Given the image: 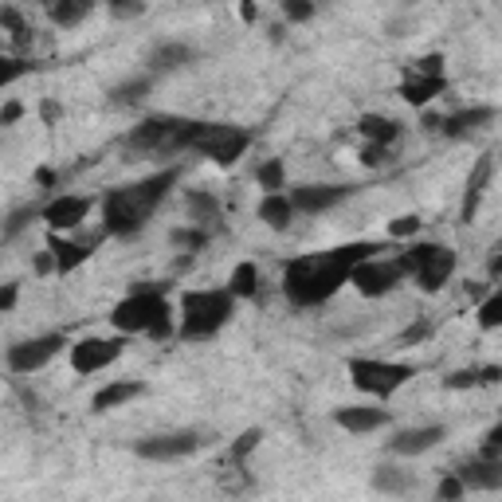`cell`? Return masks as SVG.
Masks as SVG:
<instances>
[{
  "label": "cell",
  "mask_w": 502,
  "mask_h": 502,
  "mask_svg": "<svg viewBox=\"0 0 502 502\" xmlns=\"http://www.w3.org/2000/svg\"><path fill=\"white\" fill-rule=\"evenodd\" d=\"M13 306H16V283H4V291H0V311H13Z\"/></svg>",
  "instance_id": "obj_46"
},
{
  "label": "cell",
  "mask_w": 502,
  "mask_h": 502,
  "mask_svg": "<svg viewBox=\"0 0 502 502\" xmlns=\"http://www.w3.org/2000/svg\"><path fill=\"white\" fill-rule=\"evenodd\" d=\"M36 184H44V189H51V184H55V173H51L47 166H44V169H36Z\"/></svg>",
  "instance_id": "obj_48"
},
{
  "label": "cell",
  "mask_w": 502,
  "mask_h": 502,
  "mask_svg": "<svg viewBox=\"0 0 502 502\" xmlns=\"http://www.w3.org/2000/svg\"><path fill=\"white\" fill-rule=\"evenodd\" d=\"M404 283V268L396 260H365L357 263L353 275H350V286L357 294H365V299H381V294L396 291V286Z\"/></svg>",
  "instance_id": "obj_9"
},
{
  "label": "cell",
  "mask_w": 502,
  "mask_h": 502,
  "mask_svg": "<svg viewBox=\"0 0 502 502\" xmlns=\"http://www.w3.org/2000/svg\"><path fill=\"white\" fill-rule=\"evenodd\" d=\"M439 90H444V79H424V75H413V71H408V79L401 83V98L408 106H428Z\"/></svg>",
  "instance_id": "obj_23"
},
{
  "label": "cell",
  "mask_w": 502,
  "mask_h": 502,
  "mask_svg": "<svg viewBox=\"0 0 502 502\" xmlns=\"http://www.w3.org/2000/svg\"><path fill=\"white\" fill-rule=\"evenodd\" d=\"M381 251L377 243H345V248H330V251H319V255H299V260L286 263L283 271V291L294 306H319L326 299H334L345 283L357 263L373 260Z\"/></svg>",
  "instance_id": "obj_1"
},
{
  "label": "cell",
  "mask_w": 502,
  "mask_h": 502,
  "mask_svg": "<svg viewBox=\"0 0 502 502\" xmlns=\"http://www.w3.org/2000/svg\"><path fill=\"white\" fill-rule=\"evenodd\" d=\"M464 495H467V487H464V479H459L455 471L439 479V502H464Z\"/></svg>",
  "instance_id": "obj_36"
},
{
  "label": "cell",
  "mask_w": 502,
  "mask_h": 502,
  "mask_svg": "<svg viewBox=\"0 0 502 502\" xmlns=\"http://www.w3.org/2000/svg\"><path fill=\"white\" fill-rule=\"evenodd\" d=\"M385 161H388V149H381V146H365L362 149V166L373 169V166H385Z\"/></svg>",
  "instance_id": "obj_43"
},
{
  "label": "cell",
  "mask_w": 502,
  "mask_h": 502,
  "mask_svg": "<svg viewBox=\"0 0 502 502\" xmlns=\"http://www.w3.org/2000/svg\"><path fill=\"white\" fill-rule=\"evenodd\" d=\"M228 291L235 299H251V294L260 291V268H255V263H240L228 279Z\"/></svg>",
  "instance_id": "obj_28"
},
{
  "label": "cell",
  "mask_w": 502,
  "mask_h": 502,
  "mask_svg": "<svg viewBox=\"0 0 502 502\" xmlns=\"http://www.w3.org/2000/svg\"><path fill=\"white\" fill-rule=\"evenodd\" d=\"M240 16L248 20V24H255V16H260V8H255V4H240Z\"/></svg>",
  "instance_id": "obj_49"
},
{
  "label": "cell",
  "mask_w": 502,
  "mask_h": 502,
  "mask_svg": "<svg viewBox=\"0 0 502 502\" xmlns=\"http://www.w3.org/2000/svg\"><path fill=\"white\" fill-rule=\"evenodd\" d=\"M444 439V428L439 424H424V428H408V432H401L388 444V452H396V455H404V459H413V455H424V452H432V447Z\"/></svg>",
  "instance_id": "obj_17"
},
{
  "label": "cell",
  "mask_w": 502,
  "mask_h": 502,
  "mask_svg": "<svg viewBox=\"0 0 502 502\" xmlns=\"http://www.w3.org/2000/svg\"><path fill=\"white\" fill-rule=\"evenodd\" d=\"M345 373H350L357 393L388 401L396 388H404L408 381H413L416 369L401 365V362H381V357H350V362H345Z\"/></svg>",
  "instance_id": "obj_7"
},
{
  "label": "cell",
  "mask_w": 502,
  "mask_h": 502,
  "mask_svg": "<svg viewBox=\"0 0 502 502\" xmlns=\"http://www.w3.org/2000/svg\"><path fill=\"white\" fill-rule=\"evenodd\" d=\"M467 490H498L502 487V459H471L455 471Z\"/></svg>",
  "instance_id": "obj_18"
},
{
  "label": "cell",
  "mask_w": 502,
  "mask_h": 502,
  "mask_svg": "<svg viewBox=\"0 0 502 502\" xmlns=\"http://www.w3.org/2000/svg\"><path fill=\"white\" fill-rule=\"evenodd\" d=\"M110 322H115V330L122 337L130 334H149V337H169L173 326H169V299H166V286H141V291L126 294L115 314H110Z\"/></svg>",
  "instance_id": "obj_3"
},
{
  "label": "cell",
  "mask_w": 502,
  "mask_h": 502,
  "mask_svg": "<svg viewBox=\"0 0 502 502\" xmlns=\"http://www.w3.org/2000/svg\"><path fill=\"white\" fill-rule=\"evenodd\" d=\"M373 487L377 490H385V495H408L413 490V475L408 471H401V467H377L373 471Z\"/></svg>",
  "instance_id": "obj_26"
},
{
  "label": "cell",
  "mask_w": 502,
  "mask_h": 502,
  "mask_svg": "<svg viewBox=\"0 0 502 502\" xmlns=\"http://www.w3.org/2000/svg\"><path fill=\"white\" fill-rule=\"evenodd\" d=\"M396 263L404 268V275H413L424 294H436L452 283L455 275V251L444 243H413L408 251L396 255Z\"/></svg>",
  "instance_id": "obj_6"
},
{
  "label": "cell",
  "mask_w": 502,
  "mask_h": 502,
  "mask_svg": "<svg viewBox=\"0 0 502 502\" xmlns=\"http://www.w3.org/2000/svg\"><path fill=\"white\" fill-rule=\"evenodd\" d=\"M110 13H115L118 20H130V16H141V13H146V4H110Z\"/></svg>",
  "instance_id": "obj_44"
},
{
  "label": "cell",
  "mask_w": 502,
  "mask_h": 502,
  "mask_svg": "<svg viewBox=\"0 0 502 502\" xmlns=\"http://www.w3.org/2000/svg\"><path fill=\"white\" fill-rule=\"evenodd\" d=\"M51 271H59V268H55V255H51V251H39V255H36V275H51Z\"/></svg>",
  "instance_id": "obj_45"
},
{
  "label": "cell",
  "mask_w": 502,
  "mask_h": 502,
  "mask_svg": "<svg viewBox=\"0 0 502 502\" xmlns=\"http://www.w3.org/2000/svg\"><path fill=\"white\" fill-rule=\"evenodd\" d=\"M498 251H502V243H498Z\"/></svg>",
  "instance_id": "obj_50"
},
{
  "label": "cell",
  "mask_w": 502,
  "mask_h": 502,
  "mask_svg": "<svg viewBox=\"0 0 502 502\" xmlns=\"http://www.w3.org/2000/svg\"><path fill=\"white\" fill-rule=\"evenodd\" d=\"M90 208H95V200L90 197H71V192H64V197H55L47 204L39 217H44V224H47V232H75L79 224H83L87 217H90Z\"/></svg>",
  "instance_id": "obj_13"
},
{
  "label": "cell",
  "mask_w": 502,
  "mask_h": 502,
  "mask_svg": "<svg viewBox=\"0 0 502 502\" xmlns=\"http://www.w3.org/2000/svg\"><path fill=\"white\" fill-rule=\"evenodd\" d=\"M357 130H362V138L369 141V146H381V149H388L396 138H401V122L388 118V115H365L362 122H357Z\"/></svg>",
  "instance_id": "obj_22"
},
{
  "label": "cell",
  "mask_w": 502,
  "mask_h": 502,
  "mask_svg": "<svg viewBox=\"0 0 502 502\" xmlns=\"http://www.w3.org/2000/svg\"><path fill=\"white\" fill-rule=\"evenodd\" d=\"M428 334H432V322H416V326H408V330L396 337V345H416V342H424Z\"/></svg>",
  "instance_id": "obj_40"
},
{
  "label": "cell",
  "mask_w": 502,
  "mask_h": 502,
  "mask_svg": "<svg viewBox=\"0 0 502 502\" xmlns=\"http://www.w3.org/2000/svg\"><path fill=\"white\" fill-rule=\"evenodd\" d=\"M122 350H126V342L122 337H83V342L71 345V369L83 377H95L102 373V369H110L122 357Z\"/></svg>",
  "instance_id": "obj_10"
},
{
  "label": "cell",
  "mask_w": 502,
  "mask_h": 502,
  "mask_svg": "<svg viewBox=\"0 0 502 502\" xmlns=\"http://www.w3.org/2000/svg\"><path fill=\"white\" fill-rule=\"evenodd\" d=\"M146 393V385L141 381H110V385H102L98 393H95V401H90V408L95 413H110V408H122V404H130L134 396Z\"/></svg>",
  "instance_id": "obj_21"
},
{
  "label": "cell",
  "mask_w": 502,
  "mask_h": 502,
  "mask_svg": "<svg viewBox=\"0 0 502 502\" xmlns=\"http://www.w3.org/2000/svg\"><path fill=\"white\" fill-rule=\"evenodd\" d=\"M47 251L55 255L59 275L83 268V263L90 260V248H87V243H75V240H67V235H59V232H47Z\"/></svg>",
  "instance_id": "obj_20"
},
{
  "label": "cell",
  "mask_w": 502,
  "mask_h": 502,
  "mask_svg": "<svg viewBox=\"0 0 502 502\" xmlns=\"http://www.w3.org/2000/svg\"><path fill=\"white\" fill-rule=\"evenodd\" d=\"M39 115H44V122H59V115H64V110H59V102H44V106H39Z\"/></svg>",
  "instance_id": "obj_47"
},
{
  "label": "cell",
  "mask_w": 502,
  "mask_h": 502,
  "mask_svg": "<svg viewBox=\"0 0 502 502\" xmlns=\"http://www.w3.org/2000/svg\"><path fill=\"white\" fill-rule=\"evenodd\" d=\"M28 220H32V208H20V212H13V217H8V224H4V235H8V240H13V235H16L20 228H24Z\"/></svg>",
  "instance_id": "obj_42"
},
{
  "label": "cell",
  "mask_w": 502,
  "mask_h": 502,
  "mask_svg": "<svg viewBox=\"0 0 502 502\" xmlns=\"http://www.w3.org/2000/svg\"><path fill=\"white\" fill-rule=\"evenodd\" d=\"M169 240L177 243V248H184V251H200L204 243H208V232H204V228H177Z\"/></svg>",
  "instance_id": "obj_35"
},
{
  "label": "cell",
  "mask_w": 502,
  "mask_h": 502,
  "mask_svg": "<svg viewBox=\"0 0 502 502\" xmlns=\"http://www.w3.org/2000/svg\"><path fill=\"white\" fill-rule=\"evenodd\" d=\"M192 59H197V51L189 44H161V47H153L149 64H153V71H177V67H189Z\"/></svg>",
  "instance_id": "obj_24"
},
{
  "label": "cell",
  "mask_w": 502,
  "mask_h": 502,
  "mask_svg": "<svg viewBox=\"0 0 502 502\" xmlns=\"http://www.w3.org/2000/svg\"><path fill=\"white\" fill-rule=\"evenodd\" d=\"M334 420L353 436H365V432H377V428L388 424V408H377V404H345L337 408Z\"/></svg>",
  "instance_id": "obj_16"
},
{
  "label": "cell",
  "mask_w": 502,
  "mask_h": 502,
  "mask_svg": "<svg viewBox=\"0 0 502 502\" xmlns=\"http://www.w3.org/2000/svg\"><path fill=\"white\" fill-rule=\"evenodd\" d=\"M64 334H44V337H28V342H16L8 345L4 362L13 373H36V369H44L51 357L64 353Z\"/></svg>",
  "instance_id": "obj_11"
},
{
  "label": "cell",
  "mask_w": 502,
  "mask_h": 502,
  "mask_svg": "<svg viewBox=\"0 0 502 502\" xmlns=\"http://www.w3.org/2000/svg\"><path fill=\"white\" fill-rule=\"evenodd\" d=\"M184 138H189V118H173V115H157V118H146L130 130V149H141V153H173V149H184Z\"/></svg>",
  "instance_id": "obj_8"
},
{
  "label": "cell",
  "mask_w": 502,
  "mask_h": 502,
  "mask_svg": "<svg viewBox=\"0 0 502 502\" xmlns=\"http://www.w3.org/2000/svg\"><path fill=\"white\" fill-rule=\"evenodd\" d=\"M149 79H130V83H118L115 90H110V98L118 102V106H138V102H146L149 95Z\"/></svg>",
  "instance_id": "obj_30"
},
{
  "label": "cell",
  "mask_w": 502,
  "mask_h": 502,
  "mask_svg": "<svg viewBox=\"0 0 502 502\" xmlns=\"http://www.w3.org/2000/svg\"><path fill=\"white\" fill-rule=\"evenodd\" d=\"M283 13H286V20L302 24V20H311V16H314V4H306V0H286V4H283Z\"/></svg>",
  "instance_id": "obj_39"
},
{
  "label": "cell",
  "mask_w": 502,
  "mask_h": 502,
  "mask_svg": "<svg viewBox=\"0 0 502 502\" xmlns=\"http://www.w3.org/2000/svg\"><path fill=\"white\" fill-rule=\"evenodd\" d=\"M350 192H353V184H299V189H291V204H294V212L319 217V212L337 208Z\"/></svg>",
  "instance_id": "obj_12"
},
{
  "label": "cell",
  "mask_w": 502,
  "mask_h": 502,
  "mask_svg": "<svg viewBox=\"0 0 502 502\" xmlns=\"http://www.w3.org/2000/svg\"><path fill=\"white\" fill-rule=\"evenodd\" d=\"M255 181H260L263 197H275V192H283L286 184V169H283V157H268L260 169H255Z\"/></svg>",
  "instance_id": "obj_27"
},
{
  "label": "cell",
  "mask_w": 502,
  "mask_h": 502,
  "mask_svg": "<svg viewBox=\"0 0 502 502\" xmlns=\"http://www.w3.org/2000/svg\"><path fill=\"white\" fill-rule=\"evenodd\" d=\"M495 122V110L490 106H471V110H455V115H447L444 118V126H439V134H447V138H467V134H475V130H483Z\"/></svg>",
  "instance_id": "obj_19"
},
{
  "label": "cell",
  "mask_w": 502,
  "mask_h": 502,
  "mask_svg": "<svg viewBox=\"0 0 502 502\" xmlns=\"http://www.w3.org/2000/svg\"><path fill=\"white\" fill-rule=\"evenodd\" d=\"M291 217H294V204H291V197H283V192H275V197H263L260 200V220L268 224V228L283 232L286 224H291Z\"/></svg>",
  "instance_id": "obj_25"
},
{
  "label": "cell",
  "mask_w": 502,
  "mask_h": 502,
  "mask_svg": "<svg viewBox=\"0 0 502 502\" xmlns=\"http://www.w3.org/2000/svg\"><path fill=\"white\" fill-rule=\"evenodd\" d=\"M248 146H251L248 130L228 126V122H189V138H184V149L204 153L220 169H232L248 153Z\"/></svg>",
  "instance_id": "obj_5"
},
{
  "label": "cell",
  "mask_w": 502,
  "mask_h": 502,
  "mask_svg": "<svg viewBox=\"0 0 502 502\" xmlns=\"http://www.w3.org/2000/svg\"><path fill=\"white\" fill-rule=\"evenodd\" d=\"M235 314V294L224 291H189L181 299V337H212Z\"/></svg>",
  "instance_id": "obj_4"
},
{
  "label": "cell",
  "mask_w": 502,
  "mask_h": 502,
  "mask_svg": "<svg viewBox=\"0 0 502 502\" xmlns=\"http://www.w3.org/2000/svg\"><path fill=\"white\" fill-rule=\"evenodd\" d=\"M483 385V369L471 365V369H455V373L444 377V388H452V393H464V388H479Z\"/></svg>",
  "instance_id": "obj_34"
},
{
  "label": "cell",
  "mask_w": 502,
  "mask_h": 502,
  "mask_svg": "<svg viewBox=\"0 0 502 502\" xmlns=\"http://www.w3.org/2000/svg\"><path fill=\"white\" fill-rule=\"evenodd\" d=\"M475 319H479V330H502V291L479 302Z\"/></svg>",
  "instance_id": "obj_33"
},
{
  "label": "cell",
  "mask_w": 502,
  "mask_h": 502,
  "mask_svg": "<svg viewBox=\"0 0 502 502\" xmlns=\"http://www.w3.org/2000/svg\"><path fill=\"white\" fill-rule=\"evenodd\" d=\"M260 439H263L260 428H248V432H240V436H235V444L228 447L232 467H243V464H248V455L255 452V447H260Z\"/></svg>",
  "instance_id": "obj_31"
},
{
  "label": "cell",
  "mask_w": 502,
  "mask_h": 502,
  "mask_svg": "<svg viewBox=\"0 0 502 502\" xmlns=\"http://www.w3.org/2000/svg\"><path fill=\"white\" fill-rule=\"evenodd\" d=\"M184 204H189L192 220H200V224H208V220L220 217V200L208 197V192H189V197H184Z\"/></svg>",
  "instance_id": "obj_32"
},
{
  "label": "cell",
  "mask_w": 502,
  "mask_h": 502,
  "mask_svg": "<svg viewBox=\"0 0 502 502\" xmlns=\"http://www.w3.org/2000/svg\"><path fill=\"white\" fill-rule=\"evenodd\" d=\"M20 118H24V106H20L16 98H8V102H4V110H0V126H16Z\"/></svg>",
  "instance_id": "obj_41"
},
{
  "label": "cell",
  "mask_w": 502,
  "mask_h": 502,
  "mask_svg": "<svg viewBox=\"0 0 502 502\" xmlns=\"http://www.w3.org/2000/svg\"><path fill=\"white\" fill-rule=\"evenodd\" d=\"M177 177H181V169L169 166V169H157V173H149V177L126 184V189H110L106 197H102V228L110 235H122V240H126V235H138L149 224L153 212H157V204L169 197Z\"/></svg>",
  "instance_id": "obj_2"
},
{
  "label": "cell",
  "mask_w": 502,
  "mask_h": 502,
  "mask_svg": "<svg viewBox=\"0 0 502 502\" xmlns=\"http://www.w3.org/2000/svg\"><path fill=\"white\" fill-rule=\"evenodd\" d=\"M90 13V4H83V0H55V4L47 8V16L55 20L59 28H71V24H79Z\"/></svg>",
  "instance_id": "obj_29"
},
{
  "label": "cell",
  "mask_w": 502,
  "mask_h": 502,
  "mask_svg": "<svg viewBox=\"0 0 502 502\" xmlns=\"http://www.w3.org/2000/svg\"><path fill=\"white\" fill-rule=\"evenodd\" d=\"M490 177H495V153H479V161L471 166L467 173V189H464V204H459V217H464L467 224L479 217V204H483V192Z\"/></svg>",
  "instance_id": "obj_15"
},
{
  "label": "cell",
  "mask_w": 502,
  "mask_h": 502,
  "mask_svg": "<svg viewBox=\"0 0 502 502\" xmlns=\"http://www.w3.org/2000/svg\"><path fill=\"white\" fill-rule=\"evenodd\" d=\"M200 447V436L197 432H169V436H146L134 444V452L141 459H181V455H192Z\"/></svg>",
  "instance_id": "obj_14"
},
{
  "label": "cell",
  "mask_w": 502,
  "mask_h": 502,
  "mask_svg": "<svg viewBox=\"0 0 502 502\" xmlns=\"http://www.w3.org/2000/svg\"><path fill=\"white\" fill-rule=\"evenodd\" d=\"M416 232H420V220L416 217H396L393 224H388V235H393V240H413Z\"/></svg>",
  "instance_id": "obj_38"
},
{
  "label": "cell",
  "mask_w": 502,
  "mask_h": 502,
  "mask_svg": "<svg viewBox=\"0 0 502 502\" xmlns=\"http://www.w3.org/2000/svg\"><path fill=\"white\" fill-rule=\"evenodd\" d=\"M24 71H32V64H28V59H16V55H8L4 59V71H0V87H13L20 75H24Z\"/></svg>",
  "instance_id": "obj_37"
}]
</instances>
